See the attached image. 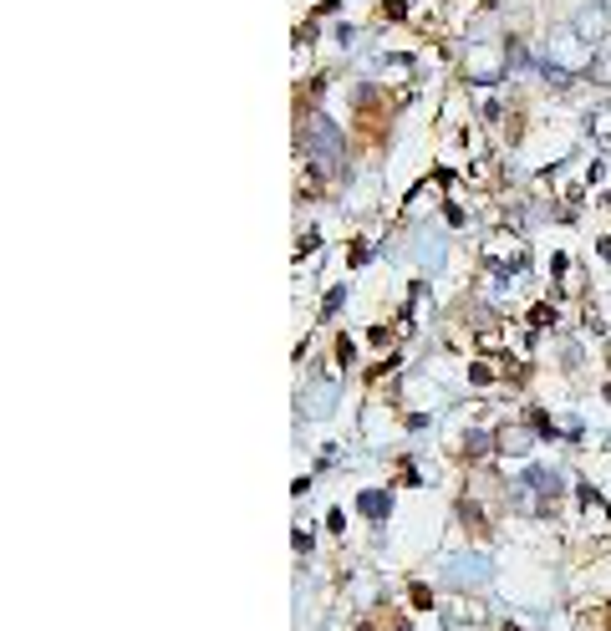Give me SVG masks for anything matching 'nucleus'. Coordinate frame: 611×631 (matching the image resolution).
<instances>
[{
	"mask_svg": "<svg viewBox=\"0 0 611 631\" xmlns=\"http://www.w3.org/2000/svg\"><path fill=\"white\" fill-rule=\"evenodd\" d=\"M306 148H311V158H316L321 174H342V133L331 128L326 118H311L306 123Z\"/></svg>",
	"mask_w": 611,
	"mask_h": 631,
	"instance_id": "obj_1",
	"label": "nucleus"
},
{
	"mask_svg": "<svg viewBox=\"0 0 611 631\" xmlns=\"http://www.w3.org/2000/svg\"><path fill=\"white\" fill-rule=\"evenodd\" d=\"M606 31H611V11H606V0H591V6H581V11H576V21H571V36H576L581 46H601V41H606Z\"/></svg>",
	"mask_w": 611,
	"mask_h": 631,
	"instance_id": "obj_2",
	"label": "nucleus"
},
{
	"mask_svg": "<svg viewBox=\"0 0 611 631\" xmlns=\"http://www.w3.org/2000/svg\"><path fill=\"white\" fill-rule=\"evenodd\" d=\"M331 408H337V382L321 377V382H316V392L306 397V413H311V418H326Z\"/></svg>",
	"mask_w": 611,
	"mask_h": 631,
	"instance_id": "obj_3",
	"label": "nucleus"
},
{
	"mask_svg": "<svg viewBox=\"0 0 611 631\" xmlns=\"http://www.w3.org/2000/svg\"><path fill=\"white\" fill-rule=\"evenodd\" d=\"M469 72H474L479 82H489V77H494L499 67H494V56H489V51H474V67H469Z\"/></svg>",
	"mask_w": 611,
	"mask_h": 631,
	"instance_id": "obj_4",
	"label": "nucleus"
},
{
	"mask_svg": "<svg viewBox=\"0 0 611 631\" xmlns=\"http://www.w3.org/2000/svg\"><path fill=\"white\" fill-rule=\"evenodd\" d=\"M591 77H596V82H601V87H611V56H601V62H596V67H591Z\"/></svg>",
	"mask_w": 611,
	"mask_h": 631,
	"instance_id": "obj_5",
	"label": "nucleus"
}]
</instances>
